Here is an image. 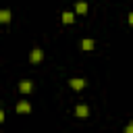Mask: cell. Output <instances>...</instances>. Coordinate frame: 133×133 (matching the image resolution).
Instances as JSON below:
<instances>
[{"instance_id": "obj_4", "label": "cell", "mask_w": 133, "mask_h": 133, "mask_svg": "<svg viewBox=\"0 0 133 133\" xmlns=\"http://www.w3.org/2000/svg\"><path fill=\"white\" fill-rule=\"evenodd\" d=\"M42 58H44V52H42L39 48H33L31 54H29V62H31V64H37V62H42Z\"/></svg>"}, {"instance_id": "obj_5", "label": "cell", "mask_w": 133, "mask_h": 133, "mask_svg": "<svg viewBox=\"0 0 133 133\" xmlns=\"http://www.w3.org/2000/svg\"><path fill=\"white\" fill-rule=\"evenodd\" d=\"M19 91H21V94H31V91H33V83H31L29 79H23V81L19 83Z\"/></svg>"}, {"instance_id": "obj_9", "label": "cell", "mask_w": 133, "mask_h": 133, "mask_svg": "<svg viewBox=\"0 0 133 133\" xmlns=\"http://www.w3.org/2000/svg\"><path fill=\"white\" fill-rule=\"evenodd\" d=\"M10 21V10L8 8H2L0 10V23H8Z\"/></svg>"}, {"instance_id": "obj_10", "label": "cell", "mask_w": 133, "mask_h": 133, "mask_svg": "<svg viewBox=\"0 0 133 133\" xmlns=\"http://www.w3.org/2000/svg\"><path fill=\"white\" fill-rule=\"evenodd\" d=\"M125 131H127V133H133V123H129V125L125 127Z\"/></svg>"}, {"instance_id": "obj_6", "label": "cell", "mask_w": 133, "mask_h": 133, "mask_svg": "<svg viewBox=\"0 0 133 133\" xmlns=\"http://www.w3.org/2000/svg\"><path fill=\"white\" fill-rule=\"evenodd\" d=\"M79 46H81V50H83V52H91V50L96 48V42H94V39H89V37H85V39H81V44H79Z\"/></svg>"}, {"instance_id": "obj_1", "label": "cell", "mask_w": 133, "mask_h": 133, "mask_svg": "<svg viewBox=\"0 0 133 133\" xmlns=\"http://www.w3.org/2000/svg\"><path fill=\"white\" fill-rule=\"evenodd\" d=\"M66 83H69V87L75 89V91H81V89H85V85H87V81L81 79V77H73V79H69Z\"/></svg>"}, {"instance_id": "obj_3", "label": "cell", "mask_w": 133, "mask_h": 133, "mask_svg": "<svg viewBox=\"0 0 133 133\" xmlns=\"http://www.w3.org/2000/svg\"><path fill=\"white\" fill-rule=\"evenodd\" d=\"M75 116L81 118V121H85V118L89 116V108H87L85 104H77V106H75Z\"/></svg>"}, {"instance_id": "obj_8", "label": "cell", "mask_w": 133, "mask_h": 133, "mask_svg": "<svg viewBox=\"0 0 133 133\" xmlns=\"http://www.w3.org/2000/svg\"><path fill=\"white\" fill-rule=\"evenodd\" d=\"M75 17H77V12H66V10H64L60 19H62L64 25H71V23H75Z\"/></svg>"}, {"instance_id": "obj_7", "label": "cell", "mask_w": 133, "mask_h": 133, "mask_svg": "<svg viewBox=\"0 0 133 133\" xmlns=\"http://www.w3.org/2000/svg\"><path fill=\"white\" fill-rule=\"evenodd\" d=\"M75 12L77 15H85L87 12V2L85 0H77L75 2Z\"/></svg>"}, {"instance_id": "obj_11", "label": "cell", "mask_w": 133, "mask_h": 133, "mask_svg": "<svg viewBox=\"0 0 133 133\" xmlns=\"http://www.w3.org/2000/svg\"><path fill=\"white\" fill-rule=\"evenodd\" d=\"M127 21H129V25H133V12H129V19Z\"/></svg>"}, {"instance_id": "obj_2", "label": "cell", "mask_w": 133, "mask_h": 133, "mask_svg": "<svg viewBox=\"0 0 133 133\" xmlns=\"http://www.w3.org/2000/svg\"><path fill=\"white\" fill-rule=\"evenodd\" d=\"M15 112H17V114H29V112H31V104H29L27 100H19V102L15 104Z\"/></svg>"}]
</instances>
